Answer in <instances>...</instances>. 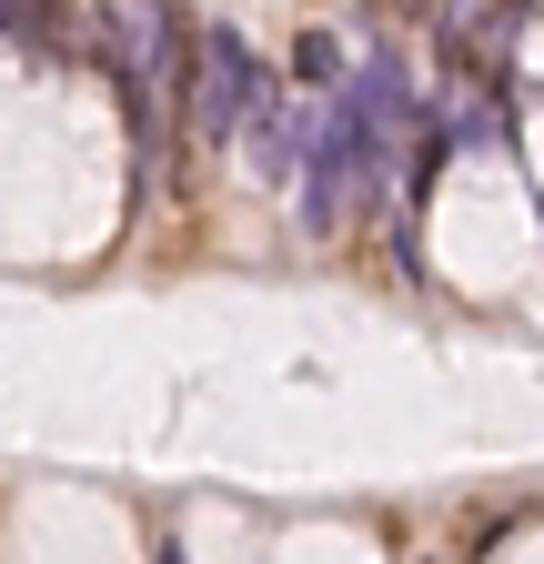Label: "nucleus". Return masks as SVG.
I'll list each match as a JSON object with an SVG mask.
<instances>
[{"label": "nucleus", "instance_id": "7ed1b4c3", "mask_svg": "<svg viewBox=\"0 0 544 564\" xmlns=\"http://www.w3.org/2000/svg\"><path fill=\"white\" fill-rule=\"evenodd\" d=\"M293 82L303 91H344V41H333V31H303L293 41Z\"/></svg>", "mask_w": 544, "mask_h": 564}, {"label": "nucleus", "instance_id": "20e7f679", "mask_svg": "<svg viewBox=\"0 0 544 564\" xmlns=\"http://www.w3.org/2000/svg\"><path fill=\"white\" fill-rule=\"evenodd\" d=\"M51 21V0H0V31H41Z\"/></svg>", "mask_w": 544, "mask_h": 564}, {"label": "nucleus", "instance_id": "f03ea898", "mask_svg": "<svg viewBox=\"0 0 544 564\" xmlns=\"http://www.w3.org/2000/svg\"><path fill=\"white\" fill-rule=\"evenodd\" d=\"M262 82H272V70L252 61V41H242L232 21L202 31V70H192V91H182V121H192L202 152H222V141L242 131V111L262 101Z\"/></svg>", "mask_w": 544, "mask_h": 564}, {"label": "nucleus", "instance_id": "f257e3e1", "mask_svg": "<svg viewBox=\"0 0 544 564\" xmlns=\"http://www.w3.org/2000/svg\"><path fill=\"white\" fill-rule=\"evenodd\" d=\"M172 61H182V21L162 11V0H101V70H111V91H121L142 152H162V82H182Z\"/></svg>", "mask_w": 544, "mask_h": 564}]
</instances>
